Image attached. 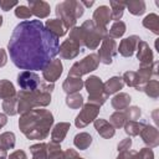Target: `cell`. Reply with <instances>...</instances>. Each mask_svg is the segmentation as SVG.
I'll use <instances>...</instances> for the list:
<instances>
[{
  "instance_id": "obj_1",
  "label": "cell",
  "mask_w": 159,
  "mask_h": 159,
  "mask_svg": "<svg viewBox=\"0 0 159 159\" xmlns=\"http://www.w3.org/2000/svg\"><path fill=\"white\" fill-rule=\"evenodd\" d=\"M9 53L14 65L25 71L43 70L58 53V37L40 20L16 25L10 37Z\"/></svg>"
},
{
  "instance_id": "obj_2",
  "label": "cell",
  "mask_w": 159,
  "mask_h": 159,
  "mask_svg": "<svg viewBox=\"0 0 159 159\" xmlns=\"http://www.w3.org/2000/svg\"><path fill=\"white\" fill-rule=\"evenodd\" d=\"M53 122L52 114L45 109H35L25 113L20 122V129L30 139H42L47 135Z\"/></svg>"
},
{
  "instance_id": "obj_3",
  "label": "cell",
  "mask_w": 159,
  "mask_h": 159,
  "mask_svg": "<svg viewBox=\"0 0 159 159\" xmlns=\"http://www.w3.org/2000/svg\"><path fill=\"white\" fill-rule=\"evenodd\" d=\"M83 10L84 7L81 1L67 0L56 5V14L60 16V20L62 21L66 30L71 29L76 24V20L83 15Z\"/></svg>"
},
{
  "instance_id": "obj_4",
  "label": "cell",
  "mask_w": 159,
  "mask_h": 159,
  "mask_svg": "<svg viewBox=\"0 0 159 159\" xmlns=\"http://www.w3.org/2000/svg\"><path fill=\"white\" fill-rule=\"evenodd\" d=\"M80 29L82 34V42L89 48H96L99 41L107 36V31L99 30L92 20H86Z\"/></svg>"
},
{
  "instance_id": "obj_5",
  "label": "cell",
  "mask_w": 159,
  "mask_h": 159,
  "mask_svg": "<svg viewBox=\"0 0 159 159\" xmlns=\"http://www.w3.org/2000/svg\"><path fill=\"white\" fill-rule=\"evenodd\" d=\"M84 84L89 93V101L92 103H97V106H101L102 103L106 102L107 94H103V83L98 77L96 76L89 77Z\"/></svg>"
},
{
  "instance_id": "obj_6",
  "label": "cell",
  "mask_w": 159,
  "mask_h": 159,
  "mask_svg": "<svg viewBox=\"0 0 159 159\" xmlns=\"http://www.w3.org/2000/svg\"><path fill=\"white\" fill-rule=\"evenodd\" d=\"M98 62H99L98 56L94 55V53H92V55L84 57L82 61L76 62V63L72 66L71 71H70V76L80 77V76H82V75H84V73H88V72H91V71H93V70L97 68Z\"/></svg>"
},
{
  "instance_id": "obj_7",
  "label": "cell",
  "mask_w": 159,
  "mask_h": 159,
  "mask_svg": "<svg viewBox=\"0 0 159 159\" xmlns=\"http://www.w3.org/2000/svg\"><path fill=\"white\" fill-rule=\"evenodd\" d=\"M17 82H19L20 87L24 91H29V92L36 91L41 86L39 76L36 73L31 72V71H24V72H21L17 76Z\"/></svg>"
},
{
  "instance_id": "obj_8",
  "label": "cell",
  "mask_w": 159,
  "mask_h": 159,
  "mask_svg": "<svg viewBox=\"0 0 159 159\" xmlns=\"http://www.w3.org/2000/svg\"><path fill=\"white\" fill-rule=\"evenodd\" d=\"M116 48H117V45L114 42L113 39H111L108 35L103 39V43H102V47L99 50V53H98V58L101 62L106 63V65H109L112 62V58L113 56L116 55Z\"/></svg>"
},
{
  "instance_id": "obj_9",
  "label": "cell",
  "mask_w": 159,
  "mask_h": 159,
  "mask_svg": "<svg viewBox=\"0 0 159 159\" xmlns=\"http://www.w3.org/2000/svg\"><path fill=\"white\" fill-rule=\"evenodd\" d=\"M98 111H99V106L93 104V103L86 104V106L83 107V109L81 111V113H80V114L77 116V118H76V125L80 127V128L87 125L89 122H92V120L96 118Z\"/></svg>"
},
{
  "instance_id": "obj_10",
  "label": "cell",
  "mask_w": 159,
  "mask_h": 159,
  "mask_svg": "<svg viewBox=\"0 0 159 159\" xmlns=\"http://www.w3.org/2000/svg\"><path fill=\"white\" fill-rule=\"evenodd\" d=\"M111 20V9L106 5H101L98 6L94 12H93V24L99 29V30H103V31H107L106 30V26L107 24Z\"/></svg>"
},
{
  "instance_id": "obj_11",
  "label": "cell",
  "mask_w": 159,
  "mask_h": 159,
  "mask_svg": "<svg viewBox=\"0 0 159 159\" xmlns=\"http://www.w3.org/2000/svg\"><path fill=\"white\" fill-rule=\"evenodd\" d=\"M42 71L47 82H55L62 73V63L60 60H52Z\"/></svg>"
},
{
  "instance_id": "obj_12",
  "label": "cell",
  "mask_w": 159,
  "mask_h": 159,
  "mask_svg": "<svg viewBox=\"0 0 159 159\" xmlns=\"http://www.w3.org/2000/svg\"><path fill=\"white\" fill-rule=\"evenodd\" d=\"M29 9H30L32 15H35V16H37L40 19H43V17L48 16V14H50L48 2L42 1V0H37V1L29 0Z\"/></svg>"
},
{
  "instance_id": "obj_13",
  "label": "cell",
  "mask_w": 159,
  "mask_h": 159,
  "mask_svg": "<svg viewBox=\"0 0 159 159\" xmlns=\"http://www.w3.org/2000/svg\"><path fill=\"white\" fill-rule=\"evenodd\" d=\"M140 135H142L144 143L148 144L150 148L157 147L158 143H159V134H158V130H157V128H154V127H152V125H149V127L144 125V128L140 130Z\"/></svg>"
},
{
  "instance_id": "obj_14",
  "label": "cell",
  "mask_w": 159,
  "mask_h": 159,
  "mask_svg": "<svg viewBox=\"0 0 159 159\" xmlns=\"http://www.w3.org/2000/svg\"><path fill=\"white\" fill-rule=\"evenodd\" d=\"M140 41V39L138 36H130V37H127L124 40H122L120 45H119V52L120 55H123L124 57H129L133 55V51L135 50L138 42Z\"/></svg>"
},
{
  "instance_id": "obj_15",
  "label": "cell",
  "mask_w": 159,
  "mask_h": 159,
  "mask_svg": "<svg viewBox=\"0 0 159 159\" xmlns=\"http://www.w3.org/2000/svg\"><path fill=\"white\" fill-rule=\"evenodd\" d=\"M58 52H60V55H61L63 58H73V57H76L77 53L80 52V46H78L76 42H73L72 40L68 39L67 41H65V42L60 46Z\"/></svg>"
},
{
  "instance_id": "obj_16",
  "label": "cell",
  "mask_w": 159,
  "mask_h": 159,
  "mask_svg": "<svg viewBox=\"0 0 159 159\" xmlns=\"http://www.w3.org/2000/svg\"><path fill=\"white\" fill-rule=\"evenodd\" d=\"M137 46H138V58L140 60V66L150 65V62L153 60V53H152L149 46L144 41H139Z\"/></svg>"
},
{
  "instance_id": "obj_17",
  "label": "cell",
  "mask_w": 159,
  "mask_h": 159,
  "mask_svg": "<svg viewBox=\"0 0 159 159\" xmlns=\"http://www.w3.org/2000/svg\"><path fill=\"white\" fill-rule=\"evenodd\" d=\"M82 86H83V82H82V80L80 77L68 76L67 80L65 81V83H63V89H65V92L72 94V93L80 91L82 88Z\"/></svg>"
},
{
  "instance_id": "obj_18",
  "label": "cell",
  "mask_w": 159,
  "mask_h": 159,
  "mask_svg": "<svg viewBox=\"0 0 159 159\" xmlns=\"http://www.w3.org/2000/svg\"><path fill=\"white\" fill-rule=\"evenodd\" d=\"M94 127H96L97 132H98L102 137H104V138H111V137L114 135V129H113V127H112L108 122H106L104 119H97V120L94 122Z\"/></svg>"
},
{
  "instance_id": "obj_19",
  "label": "cell",
  "mask_w": 159,
  "mask_h": 159,
  "mask_svg": "<svg viewBox=\"0 0 159 159\" xmlns=\"http://www.w3.org/2000/svg\"><path fill=\"white\" fill-rule=\"evenodd\" d=\"M46 27L57 37L63 36L66 34V29L62 24V21L60 19H52V20H47L46 22Z\"/></svg>"
},
{
  "instance_id": "obj_20",
  "label": "cell",
  "mask_w": 159,
  "mask_h": 159,
  "mask_svg": "<svg viewBox=\"0 0 159 159\" xmlns=\"http://www.w3.org/2000/svg\"><path fill=\"white\" fill-rule=\"evenodd\" d=\"M123 87V81L122 78L119 77H112L111 80H108L104 84H103V89H104V93L108 96L111 93H114L119 89H122Z\"/></svg>"
},
{
  "instance_id": "obj_21",
  "label": "cell",
  "mask_w": 159,
  "mask_h": 159,
  "mask_svg": "<svg viewBox=\"0 0 159 159\" xmlns=\"http://www.w3.org/2000/svg\"><path fill=\"white\" fill-rule=\"evenodd\" d=\"M143 26L152 30L154 34H159V16L157 14H149L143 20Z\"/></svg>"
},
{
  "instance_id": "obj_22",
  "label": "cell",
  "mask_w": 159,
  "mask_h": 159,
  "mask_svg": "<svg viewBox=\"0 0 159 159\" xmlns=\"http://www.w3.org/2000/svg\"><path fill=\"white\" fill-rule=\"evenodd\" d=\"M68 128H70L68 123H58V124H56V127H55V129L52 132V142L53 143L61 142L65 138Z\"/></svg>"
},
{
  "instance_id": "obj_23",
  "label": "cell",
  "mask_w": 159,
  "mask_h": 159,
  "mask_svg": "<svg viewBox=\"0 0 159 159\" xmlns=\"http://www.w3.org/2000/svg\"><path fill=\"white\" fill-rule=\"evenodd\" d=\"M125 6L128 7L129 12L133 15H142L145 11V2L143 0H132L125 2Z\"/></svg>"
},
{
  "instance_id": "obj_24",
  "label": "cell",
  "mask_w": 159,
  "mask_h": 159,
  "mask_svg": "<svg viewBox=\"0 0 159 159\" xmlns=\"http://www.w3.org/2000/svg\"><path fill=\"white\" fill-rule=\"evenodd\" d=\"M111 19L119 21V19L123 15V10L125 7V2L123 1H111Z\"/></svg>"
},
{
  "instance_id": "obj_25",
  "label": "cell",
  "mask_w": 159,
  "mask_h": 159,
  "mask_svg": "<svg viewBox=\"0 0 159 159\" xmlns=\"http://www.w3.org/2000/svg\"><path fill=\"white\" fill-rule=\"evenodd\" d=\"M14 144H15V135L12 133L6 132L0 135V150L5 152V150L12 148Z\"/></svg>"
},
{
  "instance_id": "obj_26",
  "label": "cell",
  "mask_w": 159,
  "mask_h": 159,
  "mask_svg": "<svg viewBox=\"0 0 159 159\" xmlns=\"http://www.w3.org/2000/svg\"><path fill=\"white\" fill-rule=\"evenodd\" d=\"M125 32V24L123 21H116L112 26H111V30L108 32V36L111 39H118Z\"/></svg>"
},
{
  "instance_id": "obj_27",
  "label": "cell",
  "mask_w": 159,
  "mask_h": 159,
  "mask_svg": "<svg viewBox=\"0 0 159 159\" xmlns=\"http://www.w3.org/2000/svg\"><path fill=\"white\" fill-rule=\"evenodd\" d=\"M92 143V137L87 133H80L75 137V145L78 149H86Z\"/></svg>"
},
{
  "instance_id": "obj_28",
  "label": "cell",
  "mask_w": 159,
  "mask_h": 159,
  "mask_svg": "<svg viewBox=\"0 0 159 159\" xmlns=\"http://www.w3.org/2000/svg\"><path fill=\"white\" fill-rule=\"evenodd\" d=\"M15 94L14 86L9 81H0V98H10Z\"/></svg>"
},
{
  "instance_id": "obj_29",
  "label": "cell",
  "mask_w": 159,
  "mask_h": 159,
  "mask_svg": "<svg viewBox=\"0 0 159 159\" xmlns=\"http://www.w3.org/2000/svg\"><path fill=\"white\" fill-rule=\"evenodd\" d=\"M130 102V97L125 93H120V94H117L113 99H112V106L117 109H122L124 107H127Z\"/></svg>"
},
{
  "instance_id": "obj_30",
  "label": "cell",
  "mask_w": 159,
  "mask_h": 159,
  "mask_svg": "<svg viewBox=\"0 0 159 159\" xmlns=\"http://www.w3.org/2000/svg\"><path fill=\"white\" fill-rule=\"evenodd\" d=\"M144 128V123H138L135 120H130L125 124V132L130 135H137Z\"/></svg>"
},
{
  "instance_id": "obj_31",
  "label": "cell",
  "mask_w": 159,
  "mask_h": 159,
  "mask_svg": "<svg viewBox=\"0 0 159 159\" xmlns=\"http://www.w3.org/2000/svg\"><path fill=\"white\" fill-rule=\"evenodd\" d=\"M123 80L129 86H134V87H139V83H140V78H139V75L135 73V72H125L123 75Z\"/></svg>"
},
{
  "instance_id": "obj_32",
  "label": "cell",
  "mask_w": 159,
  "mask_h": 159,
  "mask_svg": "<svg viewBox=\"0 0 159 159\" xmlns=\"http://www.w3.org/2000/svg\"><path fill=\"white\" fill-rule=\"evenodd\" d=\"M144 91H145V93H147L149 97H152V98H157L158 94H159L158 81H157V80H153V81H150L149 83H147L145 87H144Z\"/></svg>"
},
{
  "instance_id": "obj_33",
  "label": "cell",
  "mask_w": 159,
  "mask_h": 159,
  "mask_svg": "<svg viewBox=\"0 0 159 159\" xmlns=\"http://www.w3.org/2000/svg\"><path fill=\"white\" fill-rule=\"evenodd\" d=\"M82 99H83V98H82L81 94H78V93H72V94H70V96L67 97L66 103H67V106H70V107H72V108H78V107L82 106V102H83Z\"/></svg>"
},
{
  "instance_id": "obj_34",
  "label": "cell",
  "mask_w": 159,
  "mask_h": 159,
  "mask_svg": "<svg viewBox=\"0 0 159 159\" xmlns=\"http://www.w3.org/2000/svg\"><path fill=\"white\" fill-rule=\"evenodd\" d=\"M15 15L17 17H20V19L26 20V19H30L32 14H31V11H30V9L27 6H25V5H17L16 9H15Z\"/></svg>"
},
{
  "instance_id": "obj_35",
  "label": "cell",
  "mask_w": 159,
  "mask_h": 159,
  "mask_svg": "<svg viewBox=\"0 0 159 159\" xmlns=\"http://www.w3.org/2000/svg\"><path fill=\"white\" fill-rule=\"evenodd\" d=\"M15 104H16V99L12 98V97H10V98H6V99L4 101L2 107H4V109H5V112H6L7 114L14 116V114H16V111H15L16 107H15Z\"/></svg>"
},
{
  "instance_id": "obj_36",
  "label": "cell",
  "mask_w": 159,
  "mask_h": 159,
  "mask_svg": "<svg viewBox=\"0 0 159 159\" xmlns=\"http://www.w3.org/2000/svg\"><path fill=\"white\" fill-rule=\"evenodd\" d=\"M46 145L45 144H37L31 147V152L35 155L36 159H46Z\"/></svg>"
},
{
  "instance_id": "obj_37",
  "label": "cell",
  "mask_w": 159,
  "mask_h": 159,
  "mask_svg": "<svg viewBox=\"0 0 159 159\" xmlns=\"http://www.w3.org/2000/svg\"><path fill=\"white\" fill-rule=\"evenodd\" d=\"M125 122V113H122V112H117L114 114H112L111 117V123L114 125V127H122Z\"/></svg>"
},
{
  "instance_id": "obj_38",
  "label": "cell",
  "mask_w": 159,
  "mask_h": 159,
  "mask_svg": "<svg viewBox=\"0 0 159 159\" xmlns=\"http://www.w3.org/2000/svg\"><path fill=\"white\" fill-rule=\"evenodd\" d=\"M127 116L129 117V119H133V120L134 119H138L139 116H140V109L138 107H130L127 111Z\"/></svg>"
},
{
  "instance_id": "obj_39",
  "label": "cell",
  "mask_w": 159,
  "mask_h": 159,
  "mask_svg": "<svg viewBox=\"0 0 159 159\" xmlns=\"http://www.w3.org/2000/svg\"><path fill=\"white\" fill-rule=\"evenodd\" d=\"M14 6H17V2L16 1H9V0H1L0 1V7L4 11H9Z\"/></svg>"
},
{
  "instance_id": "obj_40",
  "label": "cell",
  "mask_w": 159,
  "mask_h": 159,
  "mask_svg": "<svg viewBox=\"0 0 159 159\" xmlns=\"http://www.w3.org/2000/svg\"><path fill=\"white\" fill-rule=\"evenodd\" d=\"M153 152L148 148H144L140 153H139V159H153Z\"/></svg>"
},
{
  "instance_id": "obj_41",
  "label": "cell",
  "mask_w": 159,
  "mask_h": 159,
  "mask_svg": "<svg viewBox=\"0 0 159 159\" xmlns=\"http://www.w3.org/2000/svg\"><path fill=\"white\" fill-rule=\"evenodd\" d=\"M130 144H132V140H130L129 138H128V139H124L122 143H119V145H118V150H120V152H125L127 149H129Z\"/></svg>"
},
{
  "instance_id": "obj_42",
  "label": "cell",
  "mask_w": 159,
  "mask_h": 159,
  "mask_svg": "<svg viewBox=\"0 0 159 159\" xmlns=\"http://www.w3.org/2000/svg\"><path fill=\"white\" fill-rule=\"evenodd\" d=\"M9 159H26V154H25V152H22V150H17V152L12 153V154L9 157Z\"/></svg>"
},
{
  "instance_id": "obj_43",
  "label": "cell",
  "mask_w": 159,
  "mask_h": 159,
  "mask_svg": "<svg viewBox=\"0 0 159 159\" xmlns=\"http://www.w3.org/2000/svg\"><path fill=\"white\" fill-rule=\"evenodd\" d=\"M6 63V53L4 50H0V67Z\"/></svg>"
},
{
  "instance_id": "obj_44",
  "label": "cell",
  "mask_w": 159,
  "mask_h": 159,
  "mask_svg": "<svg viewBox=\"0 0 159 159\" xmlns=\"http://www.w3.org/2000/svg\"><path fill=\"white\" fill-rule=\"evenodd\" d=\"M6 124V117L4 114H0V128Z\"/></svg>"
},
{
  "instance_id": "obj_45",
  "label": "cell",
  "mask_w": 159,
  "mask_h": 159,
  "mask_svg": "<svg viewBox=\"0 0 159 159\" xmlns=\"http://www.w3.org/2000/svg\"><path fill=\"white\" fill-rule=\"evenodd\" d=\"M81 4L84 5V6H87V7H89V6H92L94 4V1H81Z\"/></svg>"
},
{
  "instance_id": "obj_46",
  "label": "cell",
  "mask_w": 159,
  "mask_h": 159,
  "mask_svg": "<svg viewBox=\"0 0 159 159\" xmlns=\"http://www.w3.org/2000/svg\"><path fill=\"white\" fill-rule=\"evenodd\" d=\"M4 158H5V152L1 150V153H0V159H4Z\"/></svg>"
},
{
  "instance_id": "obj_47",
  "label": "cell",
  "mask_w": 159,
  "mask_h": 159,
  "mask_svg": "<svg viewBox=\"0 0 159 159\" xmlns=\"http://www.w3.org/2000/svg\"><path fill=\"white\" fill-rule=\"evenodd\" d=\"M1 24H2V16L0 15V26H1Z\"/></svg>"
},
{
  "instance_id": "obj_48",
  "label": "cell",
  "mask_w": 159,
  "mask_h": 159,
  "mask_svg": "<svg viewBox=\"0 0 159 159\" xmlns=\"http://www.w3.org/2000/svg\"><path fill=\"white\" fill-rule=\"evenodd\" d=\"M35 159H36V158H35Z\"/></svg>"
}]
</instances>
